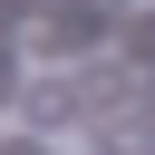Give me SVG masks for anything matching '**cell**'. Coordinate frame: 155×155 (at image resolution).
<instances>
[{
  "mask_svg": "<svg viewBox=\"0 0 155 155\" xmlns=\"http://www.w3.org/2000/svg\"><path fill=\"white\" fill-rule=\"evenodd\" d=\"M58 116H78V87L68 78H39L29 87V126H58Z\"/></svg>",
  "mask_w": 155,
  "mask_h": 155,
  "instance_id": "cell-1",
  "label": "cell"
},
{
  "mask_svg": "<svg viewBox=\"0 0 155 155\" xmlns=\"http://www.w3.org/2000/svg\"><path fill=\"white\" fill-rule=\"evenodd\" d=\"M136 58H155V19H136Z\"/></svg>",
  "mask_w": 155,
  "mask_h": 155,
  "instance_id": "cell-2",
  "label": "cell"
},
{
  "mask_svg": "<svg viewBox=\"0 0 155 155\" xmlns=\"http://www.w3.org/2000/svg\"><path fill=\"white\" fill-rule=\"evenodd\" d=\"M0 155H39V145H29V136H19V145H0Z\"/></svg>",
  "mask_w": 155,
  "mask_h": 155,
  "instance_id": "cell-3",
  "label": "cell"
}]
</instances>
